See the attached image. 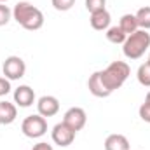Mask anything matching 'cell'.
Segmentation results:
<instances>
[{"label": "cell", "instance_id": "5", "mask_svg": "<svg viewBox=\"0 0 150 150\" xmlns=\"http://www.w3.org/2000/svg\"><path fill=\"white\" fill-rule=\"evenodd\" d=\"M2 70H4L5 79H9V80H19L26 74V63L19 56H9V58H5Z\"/></svg>", "mask_w": 150, "mask_h": 150}, {"label": "cell", "instance_id": "25", "mask_svg": "<svg viewBox=\"0 0 150 150\" xmlns=\"http://www.w3.org/2000/svg\"><path fill=\"white\" fill-rule=\"evenodd\" d=\"M5 2H9V0H0V4H5Z\"/></svg>", "mask_w": 150, "mask_h": 150}, {"label": "cell", "instance_id": "21", "mask_svg": "<svg viewBox=\"0 0 150 150\" xmlns=\"http://www.w3.org/2000/svg\"><path fill=\"white\" fill-rule=\"evenodd\" d=\"M12 18V11L5 5V4H0V26H5Z\"/></svg>", "mask_w": 150, "mask_h": 150}, {"label": "cell", "instance_id": "19", "mask_svg": "<svg viewBox=\"0 0 150 150\" xmlns=\"http://www.w3.org/2000/svg\"><path fill=\"white\" fill-rule=\"evenodd\" d=\"M51 4H52V7H54L56 11L67 12V11H70L75 5V0H51Z\"/></svg>", "mask_w": 150, "mask_h": 150}, {"label": "cell", "instance_id": "6", "mask_svg": "<svg viewBox=\"0 0 150 150\" xmlns=\"http://www.w3.org/2000/svg\"><path fill=\"white\" fill-rule=\"evenodd\" d=\"M75 133L72 127H68L63 120L59 124H56L51 131V136H52V142L58 145V147H70L75 140Z\"/></svg>", "mask_w": 150, "mask_h": 150}, {"label": "cell", "instance_id": "7", "mask_svg": "<svg viewBox=\"0 0 150 150\" xmlns=\"http://www.w3.org/2000/svg\"><path fill=\"white\" fill-rule=\"evenodd\" d=\"M63 122L68 126V127H72L75 133H79L84 126H86V122H87V113L84 108H80V107H72V108H68L65 115H63Z\"/></svg>", "mask_w": 150, "mask_h": 150}, {"label": "cell", "instance_id": "18", "mask_svg": "<svg viewBox=\"0 0 150 150\" xmlns=\"http://www.w3.org/2000/svg\"><path fill=\"white\" fill-rule=\"evenodd\" d=\"M140 119L142 120H145V122H149L150 124V91L147 93V96H145V101L142 103V107H140Z\"/></svg>", "mask_w": 150, "mask_h": 150}, {"label": "cell", "instance_id": "14", "mask_svg": "<svg viewBox=\"0 0 150 150\" xmlns=\"http://www.w3.org/2000/svg\"><path fill=\"white\" fill-rule=\"evenodd\" d=\"M119 26H120V30H122L126 35H131V33H134L136 30H140L134 14H124V16L120 18V21H119Z\"/></svg>", "mask_w": 150, "mask_h": 150}, {"label": "cell", "instance_id": "2", "mask_svg": "<svg viewBox=\"0 0 150 150\" xmlns=\"http://www.w3.org/2000/svg\"><path fill=\"white\" fill-rule=\"evenodd\" d=\"M150 47V33L147 30H136L127 35L122 44V52L127 59H140Z\"/></svg>", "mask_w": 150, "mask_h": 150}, {"label": "cell", "instance_id": "1", "mask_svg": "<svg viewBox=\"0 0 150 150\" xmlns=\"http://www.w3.org/2000/svg\"><path fill=\"white\" fill-rule=\"evenodd\" d=\"M12 18L18 25H21L25 30L35 32L44 26V14L42 11L30 2H18L12 9Z\"/></svg>", "mask_w": 150, "mask_h": 150}, {"label": "cell", "instance_id": "11", "mask_svg": "<svg viewBox=\"0 0 150 150\" xmlns=\"http://www.w3.org/2000/svg\"><path fill=\"white\" fill-rule=\"evenodd\" d=\"M110 21H112V16L107 9H101V11H96V12H91V26L98 32H107L110 28Z\"/></svg>", "mask_w": 150, "mask_h": 150}, {"label": "cell", "instance_id": "9", "mask_svg": "<svg viewBox=\"0 0 150 150\" xmlns=\"http://www.w3.org/2000/svg\"><path fill=\"white\" fill-rule=\"evenodd\" d=\"M87 89H89V93H91L93 96H96V98H108V96L112 94V93L108 91V87L105 86L103 79H101V70L94 72V74L89 77V80H87Z\"/></svg>", "mask_w": 150, "mask_h": 150}, {"label": "cell", "instance_id": "20", "mask_svg": "<svg viewBox=\"0 0 150 150\" xmlns=\"http://www.w3.org/2000/svg\"><path fill=\"white\" fill-rule=\"evenodd\" d=\"M105 5H107V0H86V9L89 12L101 11V9H105Z\"/></svg>", "mask_w": 150, "mask_h": 150}, {"label": "cell", "instance_id": "23", "mask_svg": "<svg viewBox=\"0 0 150 150\" xmlns=\"http://www.w3.org/2000/svg\"><path fill=\"white\" fill-rule=\"evenodd\" d=\"M32 150H54V149H52V145H49V143H45V142H40L37 145H33Z\"/></svg>", "mask_w": 150, "mask_h": 150}, {"label": "cell", "instance_id": "24", "mask_svg": "<svg viewBox=\"0 0 150 150\" xmlns=\"http://www.w3.org/2000/svg\"><path fill=\"white\" fill-rule=\"evenodd\" d=\"M147 63L150 65V52H149V56H147Z\"/></svg>", "mask_w": 150, "mask_h": 150}, {"label": "cell", "instance_id": "3", "mask_svg": "<svg viewBox=\"0 0 150 150\" xmlns=\"http://www.w3.org/2000/svg\"><path fill=\"white\" fill-rule=\"evenodd\" d=\"M129 74H131V68L126 61H113L105 70H101V79L105 86L108 87V91L113 93L115 89H120L124 86Z\"/></svg>", "mask_w": 150, "mask_h": 150}, {"label": "cell", "instance_id": "17", "mask_svg": "<svg viewBox=\"0 0 150 150\" xmlns=\"http://www.w3.org/2000/svg\"><path fill=\"white\" fill-rule=\"evenodd\" d=\"M136 79H138V82H140L142 86L150 87V65L147 61H145L143 65H140V68H138V72H136Z\"/></svg>", "mask_w": 150, "mask_h": 150}, {"label": "cell", "instance_id": "4", "mask_svg": "<svg viewBox=\"0 0 150 150\" xmlns=\"http://www.w3.org/2000/svg\"><path fill=\"white\" fill-rule=\"evenodd\" d=\"M21 131L26 138H40L47 133V120L40 113L28 115L21 122Z\"/></svg>", "mask_w": 150, "mask_h": 150}, {"label": "cell", "instance_id": "15", "mask_svg": "<svg viewBox=\"0 0 150 150\" xmlns=\"http://www.w3.org/2000/svg\"><path fill=\"white\" fill-rule=\"evenodd\" d=\"M136 16V21H138V26L140 30H150V5H145L142 9H138V12L134 14Z\"/></svg>", "mask_w": 150, "mask_h": 150}, {"label": "cell", "instance_id": "8", "mask_svg": "<svg viewBox=\"0 0 150 150\" xmlns=\"http://www.w3.org/2000/svg\"><path fill=\"white\" fill-rule=\"evenodd\" d=\"M37 110L42 117H54L59 112V101L56 96H51V94L40 96L37 101Z\"/></svg>", "mask_w": 150, "mask_h": 150}, {"label": "cell", "instance_id": "13", "mask_svg": "<svg viewBox=\"0 0 150 150\" xmlns=\"http://www.w3.org/2000/svg\"><path fill=\"white\" fill-rule=\"evenodd\" d=\"M105 150H129V140L124 134H110L105 140Z\"/></svg>", "mask_w": 150, "mask_h": 150}, {"label": "cell", "instance_id": "22", "mask_svg": "<svg viewBox=\"0 0 150 150\" xmlns=\"http://www.w3.org/2000/svg\"><path fill=\"white\" fill-rule=\"evenodd\" d=\"M11 93V80L5 77H0V98Z\"/></svg>", "mask_w": 150, "mask_h": 150}, {"label": "cell", "instance_id": "10", "mask_svg": "<svg viewBox=\"0 0 150 150\" xmlns=\"http://www.w3.org/2000/svg\"><path fill=\"white\" fill-rule=\"evenodd\" d=\"M14 103L21 108H28L35 103V91L30 86H19L14 91Z\"/></svg>", "mask_w": 150, "mask_h": 150}, {"label": "cell", "instance_id": "16", "mask_svg": "<svg viewBox=\"0 0 150 150\" xmlns=\"http://www.w3.org/2000/svg\"><path fill=\"white\" fill-rule=\"evenodd\" d=\"M126 38H127V35L120 30V26H110L107 30V40L112 44H124Z\"/></svg>", "mask_w": 150, "mask_h": 150}, {"label": "cell", "instance_id": "12", "mask_svg": "<svg viewBox=\"0 0 150 150\" xmlns=\"http://www.w3.org/2000/svg\"><path fill=\"white\" fill-rule=\"evenodd\" d=\"M16 117H18V108L14 103L0 101V124L9 126L16 120Z\"/></svg>", "mask_w": 150, "mask_h": 150}]
</instances>
